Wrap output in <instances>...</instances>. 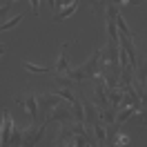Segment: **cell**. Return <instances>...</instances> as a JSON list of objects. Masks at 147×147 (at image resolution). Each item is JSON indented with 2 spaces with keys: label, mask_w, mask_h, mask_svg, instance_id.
<instances>
[{
  "label": "cell",
  "mask_w": 147,
  "mask_h": 147,
  "mask_svg": "<svg viewBox=\"0 0 147 147\" xmlns=\"http://www.w3.org/2000/svg\"><path fill=\"white\" fill-rule=\"evenodd\" d=\"M98 67H100V49L94 51L92 58H87L83 65H78V67H69V69L65 71V76L78 85V83H83V80L96 78V76H98ZM60 76H63V74H60Z\"/></svg>",
  "instance_id": "cell-1"
},
{
  "label": "cell",
  "mask_w": 147,
  "mask_h": 147,
  "mask_svg": "<svg viewBox=\"0 0 147 147\" xmlns=\"http://www.w3.org/2000/svg\"><path fill=\"white\" fill-rule=\"evenodd\" d=\"M60 123V125H71L74 123V116H71V102L67 100H60L58 105H56L54 109H51V114H49V118H47V123Z\"/></svg>",
  "instance_id": "cell-2"
},
{
  "label": "cell",
  "mask_w": 147,
  "mask_h": 147,
  "mask_svg": "<svg viewBox=\"0 0 147 147\" xmlns=\"http://www.w3.org/2000/svg\"><path fill=\"white\" fill-rule=\"evenodd\" d=\"M49 123H40V125H31V127L27 129V131H22V147H34L38 145V140L45 136V129Z\"/></svg>",
  "instance_id": "cell-3"
},
{
  "label": "cell",
  "mask_w": 147,
  "mask_h": 147,
  "mask_svg": "<svg viewBox=\"0 0 147 147\" xmlns=\"http://www.w3.org/2000/svg\"><path fill=\"white\" fill-rule=\"evenodd\" d=\"M13 118L9 111H2V123H0V147H11V134H13Z\"/></svg>",
  "instance_id": "cell-4"
},
{
  "label": "cell",
  "mask_w": 147,
  "mask_h": 147,
  "mask_svg": "<svg viewBox=\"0 0 147 147\" xmlns=\"http://www.w3.org/2000/svg\"><path fill=\"white\" fill-rule=\"evenodd\" d=\"M63 100V98H60V96H58V94H38L36 96V102H38V111H40V114H47V111H51L56 107V105H58V102Z\"/></svg>",
  "instance_id": "cell-5"
},
{
  "label": "cell",
  "mask_w": 147,
  "mask_h": 147,
  "mask_svg": "<svg viewBox=\"0 0 147 147\" xmlns=\"http://www.w3.org/2000/svg\"><path fill=\"white\" fill-rule=\"evenodd\" d=\"M83 100V109H85V127H89V129H94V125L98 123V107L94 105L92 100H87V98H80Z\"/></svg>",
  "instance_id": "cell-6"
},
{
  "label": "cell",
  "mask_w": 147,
  "mask_h": 147,
  "mask_svg": "<svg viewBox=\"0 0 147 147\" xmlns=\"http://www.w3.org/2000/svg\"><path fill=\"white\" fill-rule=\"evenodd\" d=\"M16 102L18 105H22L25 109L29 111V116H31V120H34V125H38V102H36V96L34 94H29V96H25V98H16Z\"/></svg>",
  "instance_id": "cell-7"
},
{
  "label": "cell",
  "mask_w": 147,
  "mask_h": 147,
  "mask_svg": "<svg viewBox=\"0 0 147 147\" xmlns=\"http://www.w3.org/2000/svg\"><path fill=\"white\" fill-rule=\"evenodd\" d=\"M134 80L147 85V54H143V56L138 54L136 65H134Z\"/></svg>",
  "instance_id": "cell-8"
},
{
  "label": "cell",
  "mask_w": 147,
  "mask_h": 147,
  "mask_svg": "<svg viewBox=\"0 0 147 147\" xmlns=\"http://www.w3.org/2000/svg\"><path fill=\"white\" fill-rule=\"evenodd\" d=\"M69 45H71V42H65L63 45V51H60V56H58V60H56V65H54L56 76H60V74H65L69 69V60H67V47Z\"/></svg>",
  "instance_id": "cell-9"
},
{
  "label": "cell",
  "mask_w": 147,
  "mask_h": 147,
  "mask_svg": "<svg viewBox=\"0 0 147 147\" xmlns=\"http://www.w3.org/2000/svg\"><path fill=\"white\" fill-rule=\"evenodd\" d=\"M78 2H80V0H74V2H69V5H65V7L58 11V13H54V22H63L65 18H69L71 13H76V9H78Z\"/></svg>",
  "instance_id": "cell-10"
},
{
  "label": "cell",
  "mask_w": 147,
  "mask_h": 147,
  "mask_svg": "<svg viewBox=\"0 0 147 147\" xmlns=\"http://www.w3.org/2000/svg\"><path fill=\"white\" fill-rule=\"evenodd\" d=\"M134 83V67L127 65V67H120V76H118V87H127V85Z\"/></svg>",
  "instance_id": "cell-11"
},
{
  "label": "cell",
  "mask_w": 147,
  "mask_h": 147,
  "mask_svg": "<svg viewBox=\"0 0 147 147\" xmlns=\"http://www.w3.org/2000/svg\"><path fill=\"white\" fill-rule=\"evenodd\" d=\"M116 111L118 109H114V107H105V109H98V120L100 123H105V125H114V120H116Z\"/></svg>",
  "instance_id": "cell-12"
},
{
  "label": "cell",
  "mask_w": 147,
  "mask_h": 147,
  "mask_svg": "<svg viewBox=\"0 0 147 147\" xmlns=\"http://www.w3.org/2000/svg\"><path fill=\"white\" fill-rule=\"evenodd\" d=\"M71 116H74V123H83L85 120V109H83V100L76 98L71 102Z\"/></svg>",
  "instance_id": "cell-13"
},
{
  "label": "cell",
  "mask_w": 147,
  "mask_h": 147,
  "mask_svg": "<svg viewBox=\"0 0 147 147\" xmlns=\"http://www.w3.org/2000/svg\"><path fill=\"white\" fill-rule=\"evenodd\" d=\"M107 98H109V105L114 109H118L120 100H123V89L120 87H114V89H107Z\"/></svg>",
  "instance_id": "cell-14"
},
{
  "label": "cell",
  "mask_w": 147,
  "mask_h": 147,
  "mask_svg": "<svg viewBox=\"0 0 147 147\" xmlns=\"http://www.w3.org/2000/svg\"><path fill=\"white\" fill-rule=\"evenodd\" d=\"M107 18V36H109V42H118V27L111 16H105Z\"/></svg>",
  "instance_id": "cell-15"
},
{
  "label": "cell",
  "mask_w": 147,
  "mask_h": 147,
  "mask_svg": "<svg viewBox=\"0 0 147 147\" xmlns=\"http://www.w3.org/2000/svg\"><path fill=\"white\" fill-rule=\"evenodd\" d=\"M22 67L31 74H49L54 67H49V65H34V63H22Z\"/></svg>",
  "instance_id": "cell-16"
},
{
  "label": "cell",
  "mask_w": 147,
  "mask_h": 147,
  "mask_svg": "<svg viewBox=\"0 0 147 147\" xmlns=\"http://www.w3.org/2000/svg\"><path fill=\"white\" fill-rule=\"evenodd\" d=\"M134 114H136V109H134V107H125V109H118V111H116V120H114V123H116V125H123V123H125L127 118H131Z\"/></svg>",
  "instance_id": "cell-17"
},
{
  "label": "cell",
  "mask_w": 147,
  "mask_h": 147,
  "mask_svg": "<svg viewBox=\"0 0 147 147\" xmlns=\"http://www.w3.org/2000/svg\"><path fill=\"white\" fill-rule=\"evenodd\" d=\"M20 20H22V13H18V16H13V18L5 20L2 25H0V31H7V29H13L16 25H20Z\"/></svg>",
  "instance_id": "cell-18"
},
{
  "label": "cell",
  "mask_w": 147,
  "mask_h": 147,
  "mask_svg": "<svg viewBox=\"0 0 147 147\" xmlns=\"http://www.w3.org/2000/svg\"><path fill=\"white\" fill-rule=\"evenodd\" d=\"M56 94H58L63 100H67V102H74L76 98H78V96H74V92H71V89H67V87H60V89H56Z\"/></svg>",
  "instance_id": "cell-19"
},
{
  "label": "cell",
  "mask_w": 147,
  "mask_h": 147,
  "mask_svg": "<svg viewBox=\"0 0 147 147\" xmlns=\"http://www.w3.org/2000/svg\"><path fill=\"white\" fill-rule=\"evenodd\" d=\"M92 2V9L96 11V13H102V11L107 9V5H109L111 0H89Z\"/></svg>",
  "instance_id": "cell-20"
},
{
  "label": "cell",
  "mask_w": 147,
  "mask_h": 147,
  "mask_svg": "<svg viewBox=\"0 0 147 147\" xmlns=\"http://www.w3.org/2000/svg\"><path fill=\"white\" fill-rule=\"evenodd\" d=\"M22 145V131L20 127H13V134H11V147H20Z\"/></svg>",
  "instance_id": "cell-21"
},
{
  "label": "cell",
  "mask_w": 147,
  "mask_h": 147,
  "mask_svg": "<svg viewBox=\"0 0 147 147\" xmlns=\"http://www.w3.org/2000/svg\"><path fill=\"white\" fill-rule=\"evenodd\" d=\"M56 83L60 85V87H67V89H71L74 85H76V83H74V80H69V78H67L65 74H63V76H56Z\"/></svg>",
  "instance_id": "cell-22"
},
{
  "label": "cell",
  "mask_w": 147,
  "mask_h": 147,
  "mask_svg": "<svg viewBox=\"0 0 147 147\" xmlns=\"http://www.w3.org/2000/svg\"><path fill=\"white\" fill-rule=\"evenodd\" d=\"M127 143H129V136H125V134H120V131H118L116 138H114V145H111V147H123V145H127Z\"/></svg>",
  "instance_id": "cell-23"
},
{
  "label": "cell",
  "mask_w": 147,
  "mask_h": 147,
  "mask_svg": "<svg viewBox=\"0 0 147 147\" xmlns=\"http://www.w3.org/2000/svg\"><path fill=\"white\" fill-rule=\"evenodd\" d=\"M134 116H136V120H138V123H143V125L147 127V107H140V109H138L136 114H134Z\"/></svg>",
  "instance_id": "cell-24"
},
{
  "label": "cell",
  "mask_w": 147,
  "mask_h": 147,
  "mask_svg": "<svg viewBox=\"0 0 147 147\" xmlns=\"http://www.w3.org/2000/svg\"><path fill=\"white\" fill-rule=\"evenodd\" d=\"M9 9H11V2H5V5L0 7V20H5V18H7V13H9Z\"/></svg>",
  "instance_id": "cell-25"
},
{
  "label": "cell",
  "mask_w": 147,
  "mask_h": 147,
  "mask_svg": "<svg viewBox=\"0 0 147 147\" xmlns=\"http://www.w3.org/2000/svg\"><path fill=\"white\" fill-rule=\"evenodd\" d=\"M29 5H31V13L38 16V9H40V0H29Z\"/></svg>",
  "instance_id": "cell-26"
},
{
  "label": "cell",
  "mask_w": 147,
  "mask_h": 147,
  "mask_svg": "<svg viewBox=\"0 0 147 147\" xmlns=\"http://www.w3.org/2000/svg\"><path fill=\"white\" fill-rule=\"evenodd\" d=\"M69 2H74V0H56V7H58V11L63 9L65 5H69ZM58 11H56V13H58Z\"/></svg>",
  "instance_id": "cell-27"
},
{
  "label": "cell",
  "mask_w": 147,
  "mask_h": 147,
  "mask_svg": "<svg viewBox=\"0 0 147 147\" xmlns=\"http://www.w3.org/2000/svg\"><path fill=\"white\" fill-rule=\"evenodd\" d=\"M47 2H49V7H51V11L56 13V11H58V7H56V0H47Z\"/></svg>",
  "instance_id": "cell-28"
},
{
  "label": "cell",
  "mask_w": 147,
  "mask_h": 147,
  "mask_svg": "<svg viewBox=\"0 0 147 147\" xmlns=\"http://www.w3.org/2000/svg\"><path fill=\"white\" fill-rule=\"evenodd\" d=\"M5 51H7V45H0V56L5 54Z\"/></svg>",
  "instance_id": "cell-29"
},
{
  "label": "cell",
  "mask_w": 147,
  "mask_h": 147,
  "mask_svg": "<svg viewBox=\"0 0 147 147\" xmlns=\"http://www.w3.org/2000/svg\"><path fill=\"white\" fill-rule=\"evenodd\" d=\"M138 2H140V0H134V5H138Z\"/></svg>",
  "instance_id": "cell-30"
},
{
  "label": "cell",
  "mask_w": 147,
  "mask_h": 147,
  "mask_svg": "<svg viewBox=\"0 0 147 147\" xmlns=\"http://www.w3.org/2000/svg\"><path fill=\"white\" fill-rule=\"evenodd\" d=\"M7 2H13V0H7Z\"/></svg>",
  "instance_id": "cell-31"
},
{
  "label": "cell",
  "mask_w": 147,
  "mask_h": 147,
  "mask_svg": "<svg viewBox=\"0 0 147 147\" xmlns=\"http://www.w3.org/2000/svg\"><path fill=\"white\" fill-rule=\"evenodd\" d=\"M145 147H147V145H145Z\"/></svg>",
  "instance_id": "cell-32"
}]
</instances>
